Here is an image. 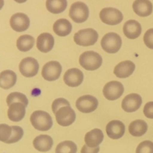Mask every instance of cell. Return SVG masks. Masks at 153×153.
<instances>
[{"mask_svg": "<svg viewBox=\"0 0 153 153\" xmlns=\"http://www.w3.org/2000/svg\"><path fill=\"white\" fill-rule=\"evenodd\" d=\"M145 45L149 49H153V28L147 30L143 36Z\"/></svg>", "mask_w": 153, "mask_h": 153, "instance_id": "836d02e7", "label": "cell"}, {"mask_svg": "<svg viewBox=\"0 0 153 153\" xmlns=\"http://www.w3.org/2000/svg\"><path fill=\"white\" fill-rule=\"evenodd\" d=\"M136 153H153V142L145 140L137 146Z\"/></svg>", "mask_w": 153, "mask_h": 153, "instance_id": "1f68e13d", "label": "cell"}, {"mask_svg": "<svg viewBox=\"0 0 153 153\" xmlns=\"http://www.w3.org/2000/svg\"><path fill=\"white\" fill-rule=\"evenodd\" d=\"M100 151V147H90L88 145H84L82 147L81 153H98Z\"/></svg>", "mask_w": 153, "mask_h": 153, "instance_id": "d590c367", "label": "cell"}, {"mask_svg": "<svg viewBox=\"0 0 153 153\" xmlns=\"http://www.w3.org/2000/svg\"><path fill=\"white\" fill-rule=\"evenodd\" d=\"M64 106H70V102L67 101V100L64 98H58L54 100L52 105V110L53 113L56 114V112L59 110L61 108L64 107Z\"/></svg>", "mask_w": 153, "mask_h": 153, "instance_id": "d6a6232c", "label": "cell"}, {"mask_svg": "<svg viewBox=\"0 0 153 153\" xmlns=\"http://www.w3.org/2000/svg\"><path fill=\"white\" fill-rule=\"evenodd\" d=\"M12 134L11 126L7 124H0V141L6 143Z\"/></svg>", "mask_w": 153, "mask_h": 153, "instance_id": "4dcf8cb0", "label": "cell"}, {"mask_svg": "<svg viewBox=\"0 0 153 153\" xmlns=\"http://www.w3.org/2000/svg\"><path fill=\"white\" fill-rule=\"evenodd\" d=\"M142 104V98L139 94H131L123 100L122 108L125 112L131 113L140 108Z\"/></svg>", "mask_w": 153, "mask_h": 153, "instance_id": "4fadbf2b", "label": "cell"}, {"mask_svg": "<svg viewBox=\"0 0 153 153\" xmlns=\"http://www.w3.org/2000/svg\"><path fill=\"white\" fill-rule=\"evenodd\" d=\"M34 45V38L28 34L20 36L16 40V46L20 52H28Z\"/></svg>", "mask_w": 153, "mask_h": 153, "instance_id": "4316f807", "label": "cell"}, {"mask_svg": "<svg viewBox=\"0 0 153 153\" xmlns=\"http://www.w3.org/2000/svg\"><path fill=\"white\" fill-rule=\"evenodd\" d=\"M77 146L70 140H66L60 143L55 149L56 153H76Z\"/></svg>", "mask_w": 153, "mask_h": 153, "instance_id": "83f0119b", "label": "cell"}, {"mask_svg": "<svg viewBox=\"0 0 153 153\" xmlns=\"http://www.w3.org/2000/svg\"><path fill=\"white\" fill-rule=\"evenodd\" d=\"M62 72V67L59 62L55 61H49L42 69V76L45 80L52 82L59 79Z\"/></svg>", "mask_w": 153, "mask_h": 153, "instance_id": "52a82bcc", "label": "cell"}, {"mask_svg": "<svg viewBox=\"0 0 153 153\" xmlns=\"http://www.w3.org/2000/svg\"><path fill=\"white\" fill-rule=\"evenodd\" d=\"M99 34L93 28H85L76 32L74 35V41L79 46H90L97 43Z\"/></svg>", "mask_w": 153, "mask_h": 153, "instance_id": "277c9868", "label": "cell"}, {"mask_svg": "<svg viewBox=\"0 0 153 153\" xmlns=\"http://www.w3.org/2000/svg\"><path fill=\"white\" fill-rule=\"evenodd\" d=\"M16 75L12 70H4L0 73V88L8 90L15 85Z\"/></svg>", "mask_w": 153, "mask_h": 153, "instance_id": "cb8c5ba5", "label": "cell"}, {"mask_svg": "<svg viewBox=\"0 0 153 153\" xmlns=\"http://www.w3.org/2000/svg\"><path fill=\"white\" fill-rule=\"evenodd\" d=\"M31 125L38 131H46L52 126V119L49 113L43 111H36L33 112L30 117Z\"/></svg>", "mask_w": 153, "mask_h": 153, "instance_id": "6da1fadb", "label": "cell"}, {"mask_svg": "<svg viewBox=\"0 0 153 153\" xmlns=\"http://www.w3.org/2000/svg\"><path fill=\"white\" fill-rule=\"evenodd\" d=\"M55 44L53 36L49 33H42L37 39V48L40 52L46 53L50 52Z\"/></svg>", "mask_w": 153, "mask_h": 153, "instance_id": "ac0fdd59", "label": "cell"}, {"mask_svg": "<svg viewBox=\"0 0 153 153\" xmlns=\"http://www.w3.org/2000/svg\"><path fill=\"white\" fill-rule=\"evenodd\" d=\"M7 105L10 106V105L14 102H21L26 107L28 105V100L27 97L24 94L19 92H13L9 94L6 99Z\"/></svg>", "mask_w": 153, "mask_h": 153, "instance_id": "f1b7e54d", "label": "cell"}, {"mask_svg": "<svg viewBox=\"0 0 153 153\" xmlns=\"http://www.w3.org/2000/svg\"><path fill=\"white\" fill-rule=\"evenodd\" d=\"M135 70V64L131 61H124L119 63L114 67V73L120 79L128 78L134 73Z\"/></svg>", "mask_w": 153, "mask_h": 153, "instance_id": "2e32d148", "label": "cell"}, {"mask_svg": "<svg viewBox=\"0 0 153 153\" xmlns=\"http://www.w3.org/2000/svg\"><path fill=\"white\" fill-rule=\"evenodd\" d=\"M53 145V140L52 137L46 134H41L35 138L33 140V146L40 152H48L50 150Z\"/></svg>", "mask_w": 153, "mask_h": 153, "instance_id": "44dd1931", "label": "cell"}, {"mask_svg": "<svg viewBox=\"0 0 153 153\" xmlns=\"http://www.w3.org/2000/svg\"><path fill=\"white\" fill-rule=\"evenodd\" d=\"M84 74L77 68H72L67 70L64 76V81L66 85L71 88L79 86L83 82Z\"/></svg>", "mask_w": 153, "mask_h": 153, "instance_id": "5bb4252c", "label": "cell"}, {"mask_svg": "<svg viewBox=\"0 0 153 153\" xmlns=\"http://www.w3.org/2000/svg\"><path fill=\"white\" fill-rule=\"evenodd\" d=\"M72 24L68 19H59L54 23L53 31L60 37H65L70 34L72 31Z\"/></svg>", "mask_w": 153, "mask_h": 153, "instance_id": "603a6c76", "label": "cell"}, {"mask_svg": "<svg viewBox=\"0 0 153 153\" xmlns=\"http://www.w3.org/2000/svg\"><path fill=\"white\" fill-rule=\"evenodd\" d=\"M98 100L91 95H85L79 97L76 102V107L79 111L85 114L91 113L98 107Z\"/></svg>", "mask_w": 153, "mask_h": 153, "instance_id": "30bf717a", "label": "cell"}, {"mask_svg": "<svg viewBox=\"0 0 153 153\" xmlns=\"http://www.w3.org/2000/svg\"><path fill=\"white\" fill-rule=\"evenodd\" d=\"M69 16L76 23H82L89 16V8L82 1H76L70 7Z\"/></svg>", "mask_w": 153, "mask_h": 153, "instance_id": "5b68a950", "label": "cell"}, {"mask_svg": "<svg viewBox=\"0 0 153 153\" xmlns=\"http://www.w3.org/2000/svg\"><path fill=\"white\" fill-rule=\"evenodd\" d=\"M25 115V106L21 102H14L9 106L7 117L13 122H19Z\"/></svg>", "mask_w": 153, "mask_h": 153, "instance_id": "ffe728a7", "label": "cell"}, {"mask_svg": "<svg viewBox=\"0 0 153 153\" xmlns=\"http://www.w3.org/2000/svg\"><path fill=\"white\" fill-rule=\"evenodd\" d=\"M46 7L50 13L58 14L64 12L67 7V0H46Z\"/></svg>", "mask_w": 153, "mask_h": 153, "instance_id": "484cf974", "label": "cell"}, {"mask_svg": "<svg viewBox=\"0 0 153 153\" xmlns=\"http://www.w3.org/2000/svg\"><path fill=\"white\" fill-rule=\"evenodd\" d=\"M141 25L134 19H130L123 25V33L126 37L131 40L137 38L141 34Z\"/></svg>", "mask_w": 153, "mask_h": 153, "instance_id": "e0dca14e", "label": "cell"}, {"mask_svg": "<svg viewBox=\"0 0 153 153\" xmlns=\"http://www.w3.org/2000/svg\"><path fill=\"white\" fill-rule=\"evenodd\" d=\"M76 117V112L70 106H64L55 114L57 123L61 126H69L73 124Z\"/></svg>", "mask_w": 153, "mask_h": 153, "instance_id": "8fae6325", "label": "cell"}, {"mask_svg": "<svg viewBox=\"0 0 153 153\" xmlns=\"http://www.w3.org/2000/svg\"><path fill=\"white\" fill-rule=\"evenodd\" d=\"M19 70L21 74L25 77H34L38 73L39 64L35 58L28 57L23 58L19 63Z\"/></svg>", "mask_w": 153, "mask_h": 153, "instance_id": "ba28073f", "label": "cell"}, {"mask_svg": "<svg viewBox=\"0 0 153 153\" xmlns=\"http://www.w3.org/2000/svg\"><path fill=\"white\" fill-rule=\"evenodd\" d=\"M10 25L12 29L17 32L26 31L30 25L29 17L23 13H14L10 19Z\"/></svg>", "mask_w": 153, "mask_h": 153, "instance_id": "7c38bea8", "label": "cell"}, {"mask_svg": "<svg viewBox=\"0 0 153 153\" xmlns=\"http://www.w3.org/2000/svg\"><path fill=\"white\" fill-rule=\"evenodd\" d=\"M126 127L123 122L120 120H112L106 126V133L110 138L117 140L125 134Z\"/></svg>", "mask_w": 153, "mask_h": 153, "instance_id": "9a60e30c", "label": "cell"}, {"mask_svg": "<svg viewBox=\"0 0 153 153\" xmlns=\"http://www.w3.org/2000/svg\"><path fill=\"white\" fill-rule=\"evenodd\" d=\"M147 129V123L143 120H136L131 122L128 126L129 133L134 137H141L146 134Z\"/></svg>", "mask_w": 153, "mask_h": 153, "instance_id": "d4e9b609", "label": "cell"}, {"mask_svg": "<svg viewBox=\"0 0 153 153\" xmlns=\"http://www.w3.org/2000/svg\"><path fill=\"white\" fill-rule=\"evenodd\" d=\"M80 65L89 71H94L101 67L102 58L101 55L94 51H87L83 52L79 57Z\"/></svg>", "mask_w": 153, "mask_h": 153, "instance_id": "7a4b0ae2", "label": "cell"}, {"mask_svg": "<svg viewBox=\"0 0 153 153\" xmlns=\"http://www.w3.org/2000/svg\"><path fill=\"white\" fill-rule=\"evenodd\" d=\"M122 46V39L118 34L110 32L105 34L101 40V46L103 50L109 54L117 53Z\"/></svg>", "mask_w": 153, "mask_h": 153, "instance_id": "3957f363", "label": "cell"}, {"mask_svg": "<svg viewBox=\"0 0 153 153\" xmlns=\"http://www.w3.org/2000/svg\"><path fill=\"white\" fill-rule=\"evenodd\" d=\"M3 5H4V0H0V10L2 8Z\"/></svg>", "mask_w": 153, "mask_h": 153, "instance_id": "74e56055", "label": "cell"}, {"mask_svg": "<svg viewBox=\"0 0 153 153\" xmlns=\"http://www.w3.org/2000/svg\"><path fill=\"white\" fill-rule=\"evenodd\" d=\"M143 114L149 119H153V102H149L143 108Z\"/></svg>", "mask_w": 153, "mask_h": 153, "instance_id": "e575fe53", "label": "cell"}, {"mask_svg": "<svg viewBox=\"0 0 153 153\" xmlns=\"http://www.w3.org/2000/svg\"><path fill=\"white\" fill-rule=\"evenodd\" d=\"M12 128V134L10 138L6 141V143H14L21 140L23 136V129L20 126H13Z\"/></svg>", "mask_w": 153, "mask_h": 153, "instance_id": "f546056e", "label": "cell"}, {"mask_svg": "<svg viewBox=\"0 0 153 153\" xmlns=\"http://www.w3.org/2000/svg\"><path fill=\"white\" fill-rule=\"evenodd\" d=\"M14 1H16V2L19 3V4H21V3H24V2H25V1H26L27 0H14Z\"/></svg>", "mask_w": 153, "mask_h": 153, "instance_id": "8d00e7d4", "label": "cell"}, {"mask_svg": "<svg viewBox=\"0 0 153 153\" xmlns=\"http://www.w3.org/2000/svg\"><path fill=\"white\" fill-rule=\"evenodd\" d=\"M100 17L102 22L107 25H115L120 23L123 19L122 12L114 7H105L100 11Z\"/></svg>", "mask_w": 153, "mask_h": 153, "instance_id": "8992f818", "label": "cell"}, {"mask_svg": "<svg viewBox=\"0 0 153 153\" xmlns=\"http://www.w3.org/2000/svg\"><path fill=\"white\" fill-rule=\"evenodd\" d=\"M133 10L139 16L146 17L152 13L153 6L149 0H135L132 4Z\"/></svg>", "mask_w": 153, "mask_h": 153, "instance_id": "d6986e66", "label": "cell"}, {"mask_svg": "<svg viewBox=\"0 0 153 153\" xmlns=\"http://www.w3.org/2000/svg\"><path fill=\"white\" fill-rule=\"evenodd\" d=\"M103 139L104 134L102 130L94 128L85 134V143L90 147H97L102 142Z\"/></svg>", "mask_w": 153, "mask_h": 153, "instance_id": "7402d4cb", "label": "cell"}, {"mask_svg": "<svg viewBox=\"0 0 153 153\" xmlns=\"http://www.w3.org/2000/svg\"><path fill=\"white\" fill-rule=\"evenodd\" d=\"M102 92L105 99L110 101H114L119 99L123 94L124 87L120 82L112 81L108 82L105 85Z\"/></svg>", "mask_w": 153, "mask_h": 153, "instance_id": "9c48e42d", "label": "cell"}]
</instances>
